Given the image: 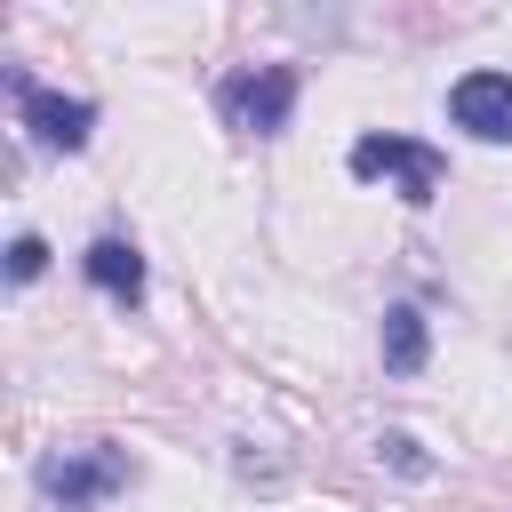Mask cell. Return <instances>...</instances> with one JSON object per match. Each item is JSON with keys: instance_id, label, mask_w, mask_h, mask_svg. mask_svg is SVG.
<instances>
[{"instance_id": "cell-1", "label": "cell", "mask_w": 512, "mask_h": 512, "mask_svg": "<svg viewBox=\"0 0 512 512\" xmlns=\"http://www.w3.org/2000/svg\"><path fill=\"white\" fill-rule=\"evenodd\" d=\"M136 480V464H128V448H112V440H80V448H48L40 464H32V488H40V504L48 512H96L104 496H120Z\"/></svg>"}, {"instance_id": "cell-2", "label": "cell", "mask_w": 512, "mask_h": 512, "mask_svg": "<svg viewBox=\"0 0 512 512\" xmlns=\"http://www.w3.org/2000/svg\"><path fill=\"white\" fill-rule=\"evenodd\" d=\"M216 112H224V128H240V136H280L288 112H296V64L224 72V80H216Z\"/></svg>"}, {"instance_id": "cell-3", "label": "cell", "mask_w": 512, "mask_h": 512, "mask_svg": "<svg viewBox=\"0 0 512 512\" xmlns=\"http://www.w3.org/2000/svg\"><path fill=\"white\" fill-rule=\"evenodd\" d=\"M352 176H360V184L392 176V184H400V200H408V208H424V200L440 192L448 160H440L432 144H416V136H384V128H368V136L352 144Z\"/></svg>"}, {"instance_id": "cell-4", "label": "cell", "mask_w": 512, "mask_h": 512, "mask_svg": "<svg viewBox=\"0 0 512 512\" xmlns=\"http://www.w3.org/2000/svg\"><path fill=\"white\" fill-rule=\"evenodd\" d=\"M16 120H24V136L48 144V152H88V136H96V104H88V96H56V88H40L32 72H16Z\"/></svg>"}, {"instance_id": "cell-5", "label": "cell", "mask_w": 512, "mask_h": 512, "mask_svg": "<svg viewBox=\"0 0 512 512\" xmlns=\"http://www.w3.org/2000/svg\"><path fill=\"white\" fill-rule=\"evenodd\" d=\"M448 120L464 128V136H480V144H512V72H464L456 88H448Z\"/></svg>"}, {"instance_id": "cell-6", "label": "cell", "mask_w": 512, "mask_h": 512, "mask_svg": "<svg viewBox=\"0 0 512 512\" xmlns=\"http://www.w3.org/2000/svg\"><path fill=\"white\" fill-rule=\"evenodd\" d=\"M80 272L112 296V304H136L144 296V256H136V240H120V232H104V240H88V256H80Z\"/></svg>"}, {"instance_id": "cell-7", "label": "cell", "mask_w": 512, "mask_h": 512, "mask_svg": "<svg viewBox=\"0 0 512 512\" xmlns=\"http://www.w3.org/2000/svg\"><path fill=\"white\" fill-rule=\"evenodd\" d=\"M376 344H384V368H392V376H416V368L432 360V328H424V312H416V304H392Z\"/></svg>"}, {"instance_id": "cell-8", "label": "cell", "mask_w": 512, "mask_h": 512, "mask_svg": "<svg viewBox=\"0 0 512 512\" xmlns=\"http://www.w3.org/2000/svg\"><path fill=\"white\" fill-rule=\"evenodd\" d=\"M376 464H392L400 480H432V456H424L416 432H384V440H376Z\"/></svg>"}, {"instance_id": "cell-9", "label": "cell", "mask_w": 512, "mask_h": 512, "mask_svg": "<svg viewBox=\"0 0 512 512\" xmlns=\"http://www.w3.org/2000/svg\"><path fill=\"white\" fill-rule=\"evenodd\" d=\"M40 272H48V240H40V232H16V240H8V280L24 288V280H40Z\"/></svg>"}]
</instances>
